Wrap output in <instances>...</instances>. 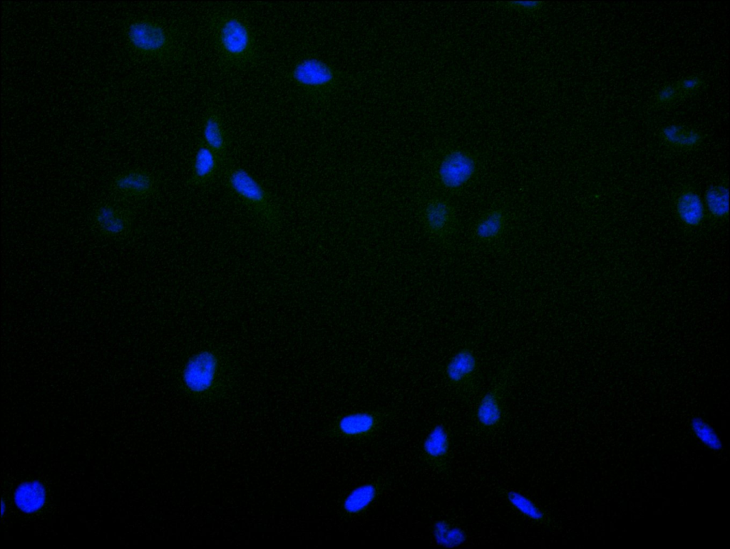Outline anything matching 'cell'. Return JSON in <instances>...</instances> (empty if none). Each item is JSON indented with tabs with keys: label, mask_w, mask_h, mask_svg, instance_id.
I'll return each instance as SVG.
<instances>
[{
	"label": "cell",
	"mask_w": 730,
	"mask_h": 549,
	"mask_svg": "<svg viewBox=\"0 0 730 549\" xmlns=\"http://www.w3.org/2000/svg\"><path fill=\"white\" fill-rule=\"evenodd\" d=\"M93 227L103 236L120 238L128 233L132 224L129 212L110 203L98 204L91 213Z\"/></svg>",
	"instance_id": "obj_13"
},
{
	"label": "cell",
	"mask_w": 730,
	"mask_h": 549,
	"mask_svg": "<svg viewBox=\"0 0 730 549\" xmlns=\"http://www.w3.org/2000/svg\"><path fill=\"white\" fill-rule=\"evenodd\" d=\"M511 373V364L505 365L498 372L490 389L478 402L474 417L478 427L483 432L495 433L502 429L505 423L506 396Z\"/></svg>",
	"instance_id": "obj_5"
},
{
	"label": "cell",
	"mask_w": 730,
	"mask_h": 549,
	"mask_svg": "<svg viewBox=\"0 0 730 549\" xmlns=\"http://www.w3.org/2000/svg\"><path fill=\"white\" fill-rule=\"evenodd\" d=\"M543 4L542 1H508L505 5L517 10L533 12L539 9Z\"/></svg>",
	"instance_id": "obj_27"
},
{
	"label": "cell",
	"mask_w": 730,
	"mask_h": 549,
	"mask_svg": "<svg viewBox=\"0 0 730 549\" xmlns=\"http://www.w3.org/2000/svg\"><path fill=\"white\" fill-rule=\"evenodd\" d=\"M423 218L428 232L439 239L450 238L457 229L456 209L451 203L442 198H435L428 202Z\"/></svg>",
	"instance_id": "obj_12"
},
{
	"label": "cell",
	"mask_w": 730,
	"mask_h": 549,
	"mask_svg": "<svg viewBox=\"0 0 730 549\" xmlns=\"http://www.w3.org/2000/svg\"><path fill=\"white\" fill-rule=\"evenodd\" d=\"M383 414L373 411L351 412L339 417L327 430L331 438L366 439L377 433L384 422Z\"/></svg>",
	"instance_id": "obj_8"
},
{
	"label": "cell",
	"mask_w": 730,
	"mask_h": 549,
	"mask_svg": "<svg viewBox=\"0 0 730 549\" xmlns=\"http://www.w3.org/2000/svg\"><path fill=\"white\" fill-rule=\"evenodd\" d=\"M391 484V479L377 478L351 489L343 498L340 510L343 518H351L366 512Z\"/></svg>",
	"instance_id": "obj_10"
},
{
	"label": "cell",
	"mask_w": 730,
	"mask_h": 549,
	"mask_svg": "<svg viewBox=\"0 0 730 549\" xmlns=\"http://www.w3.org/2000/svg\"><path fill=\"white\" fill-rule=\"evenodd\" d=\"M14 499L20 511L25 513H32L44 506L46 500V489L38 481L24 482L16 488Z\"/></svg>",
	"instance_id": "obj_20"
},
{
	"label": "cell",
	"mask_w": 730,
	"mask_h": 549,
	"mask_svg": "<svg viewBox=\"0 0 730 549\" xmlns=\"http://www.w3.org/2000/svg\"><path fill=\"white\" fill-rule=\"evenodd\" d=\"M215 49L221 62L231 68H242L258 57V43L252 28L240 14L225 10L210 21Z\"/></svg>",
	"instance_id": "obj_1"
},
{
	"label": "cell",
	"mask_w": 730,
	"mask_h": 549,
	"mask_svg": "<svg viewBox=\"0 0 730 549\" xmlns=\"http://www.w3.org/2000/svg\"><path fill=\"white\" fill-rule=\"evenodd\" d=\"M704 204L714 218L725 219L729 216V189L724 185H714L706 189Z\"/></svg>",
	"instance_id": "obj_23"
},
{
	"label": "cell",
	"mask_w": 730,
	"mask_h": 549,
	"mask_svg": "<svg viewBox=\"0 0 730 549\" xmlns=\"http://www.w3.org/2000/svg\"><path fill=\"white\" fill-rule=\"evenodd\" d=\"M680 96L682 95L675 83L668 84L659 90L655 100L658 105H667L677 100Z\"/></svg>",
	"instance_id": "obj_26"
},
{
	"label": "cell",
	"mask_w": 730,
	"mask_h": 549,
	"mask_svg": "<svg viewBox=\"0 0 730 549\" xmlns=\"http://www.w3.org/2000/svg\"><path fill=\"white\" fill-rule=\"evenodd\" d=\"M433 536L438 545L445 548H456L467 540L466 533L461 527L445 519L434 523Z\"/></svg>",
	"instance_id": "obj_22"
},
{
	"label": "cell",
	"mask_w": 730,
	"mask_h": 549,
	"mask_svg": "<svg viewBox=\"0 0 730 549\" xmlns=\"http://www.w3.org/2000/svg\"><path fill=\"white\" fill-rule=\"evenodd\" d=\"M226 161L200 140L192 160L187 184L195 187H205L212 184L221 175Z\"/></svg>",
	"instance_id": "obj_14"
},
{
	"label": "cell",
	"mask_w": 730,
	"mask_h": 549,
	"mask_svg": "<svg viewBox=\"0 0 730 549\" xmlns=\"http://www.w3.org/2000/svg\"><path fill=\"white\" fill-rule=\"evenodd\" d=\"M422 461L437 474L448 476L451 472L452 441L443 424H436L425 436L421 450Z\"/></svg>",
	"instance_id": "obj_9"
},
{
	"label": "cell",
	"mask_w": 730,
	"mask_h": 549,
	"mask_svg": "<svg viewBox=\"0 0 730 549\" xmlns=\"http://www.w3.org/2000/svg\"><path fill=\"white\" fill-rule=\"evenodd\" d=\"M218 368V360L213 353L199 352L185 365L182 372L183 382L192 392H205L214 384Z\"/></svg>",
	"instance_id": "obj_11"
},
{
	"label": "cell",
	"mask_w": 730,
	"mask_h": 549,
	"mask_svg": "<svg viewBox=\"0 0 730 549\" xmlns=\"http://www.w3.org/2000/svg\"><path fill=\"white\" fill-rule=\"evenodd\" d=\"M690 425L694 435L705 446L715 451L722 449L721 441L716 432L704 419L694 417L691 420Z\"/></svg>",
	"instance_id": "obj_24"
},
{
	"label": "cell",
	"mask_w": 730,
	"mask_h": 549,
	"mask_svg": "<svg viewBox=\"0 0 730 549\" xmlns=\"http://www.w3.org/2000/svg\"><path fill=\"white\" fill-rule=\"evenodd\" d=\"M288 77L295 86L314 98L329 95L341 82V75L333 66L313 56L297 61Z\"/></svg>",
	"instance_id": "obj_4"
},
{
	"label": "cell",
	"mask_w": 730,
	"mask_h": 549,
	"mask_svg": "<svg viewBox=\"0 0 730 549\" xmlns=\"http://www.w3.org/2000/svg\"><path fill=\"white\" fill-rule=\"evenodd\" d=\"M675 211L679 221L689 228H696L704 222L706 211L699 194L693 189L682 190L676 198Z\"/></svg>",
	"instance_id": "obj_18"
},
{
	"label": "cell",
	"mask_w": 730,
	"mask_h": 549,
	"mask_svg": "<svg viewBox=\"0 0 730 549\" xmlns=\"http://www.w3.org/2000/svg\"><path fill=\"white\" fill-rule=\"evenodd\" d=\"M664 142L668 146L681 150H691L697 147L703 140L701 133L693 128L672 124L664 127L660 132Z\"/></svg>",
	"instance_id": "obj_21"
},
{
	"label": "cell",
	"mask_w": 730,
	"mask_h": 549,
	"mask_svg": "<svg viewBox=\"0 0 730 549\" xmlns=\"http://www.w3.org/2000/svg\"><path fill=\"white\" fill-rule=\"evenodd\" d=\"M444 375L460 399L471 400L480 384L479 362L473 349L464 347L457 350L446 363Z\"/></svg>",
	"instance_id": "obj_7"
},
{
	"label": "cell",
	"mask_w": 730,
	"mask_h": 549,
	"mask_svg": "<svg viewBox=\"0 0 730 549\" xmlns=\"http://www.w3.org/2000/svg\"><path fill=\"white\" fill-rule=\"evenodd\" d=\"M479 174V163L470 151L453 148L446 152L436 169L441 186L451 193H459L469 187Z\"/></svg>",
	"instance_id": "obj_6"
},
{
	"label": "cell",
	"mask_w": 730,
	"mask_h": 549,
	"mask_svg": "<svg viewBox=\"0 0 730 549\" xmlns=\"http://www.w3.org/2000/svg\"><path fill=\"white\" fill-rule=\"evenodd\" d=\"M5 508H6V507H5V506H4V501H2V503H1V516H3V515L4 514V510H5Z\"/></svg>",
	"instance_id": "obj_28"
},
{
	"label": "cell",
	"mask_w": 730,
	"mask_h": 549,
	"mask_svg": "<svg viewBox=\"0 0 730 549\" xmlns=\"http://www.w3.org/2000/svg\"><path fill=\"white\" fill-rule=\"evenodd\" d=\"M501 491L509 505L518 513L537 524L553 528L549 514L530 498L513 489L505 488Z\"/></svg>",
	"instance_id": "obj_19"
},
{
	"label": "cell",
	"mask_w": 730,
	"mask_h": 549,
	"mask_svg": "<svg viewBox=\"0 0 730 549\" xmlns=\"http://www.w3.org/2000/svg\"><path fill=\"white\" fill-rule=\"evenodd\" d=\"M508 224V214L502 207L485 212L475 222L473 234L476 241L490 244L501 238Z\"/></svg>",
	"instance_id": "obj_17"
},
{
	"label": "cell",
	"mask_w": 730,
	"mask_h": 549,
	"mask_svg": "<svg viewBox=\"0 0 730 549\" xmlns=\"http://www.w3.org/2000/svg\"><path fill=\"white\" fill-rule=\"evenodd\" d=\"M131 46L138 53L163 61H178L182 55L178 35L167 26L150 19L132 22L127 28Z\"/></svg>",
	"instance_id": "obj_3"
},
{
	"label": "cell",
	"mask_w": 730,
	"mask_h": 549,
	"mask_svg": "<svg viewBox=\"0 0 730 549\" xmlns=\"http://www.w3.org/2000/svg\"><path fill=\"white\" fill-rule=\"evenodd\" d=\"M704 80L698 75L684 77L675 83L681 95H690L699 90L704 85Z\"/></svg>",
	"instance_id": "obj_25"
},
{
	"label": "cell",
	"mask_w": 730,
	"mask_h": 549,
	"mask_svg": "<svg viewBox=\"0 0 730 549\" xmlns=\"http://www.w3.org/2000/svg\"><path fill=\"white\" fill-rule=\"evenodd\" d=\"M201 140L222 160H227L228 135L221 115L214 108L204 115Z\"/></svg>",
	"instance_id": "obj_16"
},
{
	"label": "cell",
	"mask_w": 730,
	"mask_h": 549,
	"mask_svg": "<svg viewBox=\"0 0 730 549\" xmlns=\"http://www.w3.org/2000/svg\"><path fill=\"white\" fill-rule=\"evenodd\" d=\"M221 176L228 192L250 210L269 232L280 228L281 213L269 193L249 172L228 160Z\"/></svg>",
	"instance_id": "obj_2"
},
{
	"label": "cell",
	"mask_w": 730,
	"mask_h": 549,
	"mask_svg": "<svg viewBox=\"0 0 730 549\" xmlns=\"http://www.w3.org/2000/svg\"><path fill=\"white\" fill-rule=\"evenodd\" d=\"M111 187L124 197L142 199L153 195L158 185L152 173L135 169L117 174L112 180Z\"/></svg>",
	"instance_id": "obj_15"
}]
</instances>
